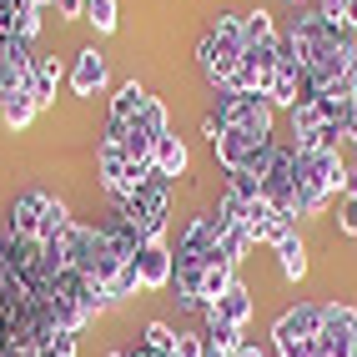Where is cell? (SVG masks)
<instances>
[{"mask_svg":"<svg viewBox=\"0 0 357 357\" xmlns=\"http://www.w3.org/2000/svg\"><path fill=\"white\" fill-rule=\"evenodd\" d=\"M292 192H297V146H282L277 141L267 172H261V197H267L277 211L292 217Z\"/></svg>","mask_w":357,"mask_h":357,"instance_id":"obj_8","label":"cell"},{"mask_svg":"<svg viewBox=\"0 0 357 357\" xmlns=\"http://www.w3.org/2000/svg\"><path fill=\"white\" fill-rule=\"evenodd\" d=\"M227 192H236L242 202H261V176L257 172H231L227 176Z\"/></svg>","mask_w":357,"mask_h":357,"instance_id":"obj_20","label":"cell"},{"mask_svg":"<svg viewBox=\"0 0 357 357\" xmlns=\"http://www.w3.org/2000/svg\"><path fill=\"white\" fill-rule=\"evenodd\" d=\"M222 131H247L257 141H277L272 126H277V106L267 96H252V91H217V106H211Z\"/></svg>","mask_w":357,"mask_h":357,"instance_id":"obj_6","label":"cell"},{"mask_svg":"<svg viewBox=\"0 0 357 357\" xmlns=\"http://www.w3.org/2000/svg\"><path fill=\"white\" fill-rule=\"evenodd\" d=\"M56 10H61L66 20H81V10H86V0H56Z\"/></svg>","mask_w":357,"mask_h":357,"instance_id":"obj_24","label":"cell"},{"mask_svg":"<svg viewBox=\"0 0 357 357\" xmlns=\"http://www.w3.org/2000/svg\"><path fill=\"white\" fill-rule=\"evenodd\" d=\"M136 272H141V292H166L172 272H176V252L166 242H146L136 252Z\"/></svg>","mask_w":357,"mask_h":357,"instance_id":"obj_9","label":"cell"},{"mask_svg":"<svg viewBox=\"0 0 357 357\" xmlns=\"http://www.w3.org/2000/svg\"><path fill=\"white\" fill-rule=\"evenodd\" d=\"M197 66L211 91H227L242 70V10H217V20L197 40Z\"/></svg>","mask_w":357,"mask_h":357,"instance_id":"obj_2","label":"cell"},{"mask_svg":"<svg viewBox=\"0 0 357 357\" xmlns=\"http://www.w3.org/2000/svg\"><path fill=\"white\" fill-rule=\"evenodd\" d=\"M347 141H352V146H357V101L347 106Z\"/></svg>","mask_w":357,"mask_h":357,"instance_id":"obj_25","label":"cell"},{"mask_svg":"<svg viewBox=\"0 0 357 357\" xmlns=\"http://www.w3.org/2000/svg\"><path fill=\"white\" fill-rule=\"evenodd\" d=\"M70 222H76V217L66 211L61 197H51V192H20V197L10 202L6 231L20 236V242H56Z\"/></svg>","mask_w":357,"mask_h":357,"instance_id":"obj_3","label":"cell"},{"mask_svg":"<svg viewBox=\"0 0 357 357\" xmlns=\"http://www.w3.org/2000/svg\"><path fill=\"white\" fill-rule=\"evenodd\" d=\"M141 347H146V352H176V327L146 322V327H141Z\"/></svg>","mask_w":357,"mask_h":357,"instance_id":"obj_19","label":"cell"},{"mask_svg":"<svg viewBox=\"0 0 357 357\" xmlns=\"http://www.w3.org/2000/svg\"><path fill=\"white\" fill-rule=\"evenodd\" d=\"M236 357H272L267 347H257V342H242V352H236Z\"/></svg>","mask_w":357,"mask_h":357,"instance_id":"obj_26","label":"cell"},{"mask_svg":"<svg viewBox=\"0 0 357 357\" xmlns=\"http://www.w3.org/2000/svg\"><path fill=\"white\" fill-rule=\"evenodd\" d=\"M337 231H342V236H357V197H342V206H337Z\"/></svg>","mask_w":357,"mask_h":357,"instance_id":"obj_22","label":"cell"},{"mask_svg":"<svg viewBox=\"0 0 357 357\" xmlns=\"http://www.w3.org/2000/svg\"><path fill=\"white\" fill-rule=\"evenodd\" d=\"M322 357H357V307L322 302Z\"/></svg>","mask_w":357,"mask_h":357,"instance_id":"obj_7","label":"cell"},{"mask_svg":"<svg viewBox=\"0 0 357 357\" xmlns=\"http://www.w3.org/2000/svg\"><path fill=\"white\" fill-rule=\"evenodd\" d=\"M146 101H151V91L141 86V81H126V86H121V91L111 96V121H136V116H141V106H146Z\"/></svg>","mask_w":357,"mask_h":357,"instance_id":"obj_16","label":"cell"},{"mask_svg":"<svg viewBox=\"0 0 357 357\" xmlns=\"http://www.w3.org/2000/svg\"><path fill=\"white\" fill-rule=\"evenodd\" d=\"M272 252H277V261H282V277H287V282H302V277H307V242H302V231L282 236V242H277Z\"/></svg>","mask_w":357,"mask_h":357,"instance_id":"obj_15","label":"cell"},{"mask_svg":"<svg viewBox=\"0 0 357 357\" xmlns=\"http://www.w3.org/2000/svg\"><path fill=\"white\" fill-rule=\"evenodd\" d=\"M277 357H322V302H297L272 322Z\"/></svg>","mask_w":357,"mask_h":357,"instance_id":"obj_5","label":"cell"},{"mask_svg":"<svg viewBox=\"0 0 357 357\" xmlns=\"http://www.w3.org/2000/svg\"><path fill=\"white\" fill-rule=\"evenodd\" d=\"M36 91H20V96H10V101H0V121H6L10 131H26L31 121H36Z\"/></svg>","mask_w":357,"mask_h":357,"instance_id":"obj_17","label":"cell"},{"mask_svg":"<svg viewBox=\"0 0 357 357\" xmlns=\"http://www.w3.org/2000/svg\"><path fill=\"white\" fill-rule=\"evenodd\" d=\"M242 327H231V322H217V317H206V357H236L242 352Z\"/></svg>","mask_w":357,"mask_h":357,"instance_id":"obj_14","label":"cell"},{"mask_svg":"<svg viewBox=\"0 0 357 357\" xmlns=\"http://www.w3.org/2000/svg\"><path fill=\"white\" fill-rule=\"evenodd\" d=\"M176 357H206V332H176Z\"/></svg>","mask_w":357,"mask_h":357,"instance_id":"obj_21","label":"cell"},{"mask_svg":"<svg viewBox=\"0 0 357 357\" xmlns=\"http://www.w3.org/2000/svg\"><path fill=\"white\" fill-rule=\"evenodd\" d=\"M252 292H247V282L236 277L231 287H227V297H217L211 307H202V317H217V322H231V327H242L247 332V322H252Z\"/></svg>","mask_w":357,"mask_h":357,"instance_id":"obj_11","label":"cell"},{"mask_svg":"<svg viewBox=\"0 0 357 357\" xmlns=\"http://www.w3.org/2000/svg\"><path fill=\"white\" fill-rule=\"evenodd\" d=\"M81 20L96 36H111L116 26H121V15H116V0H86V10H81Z\"/></svg>","mask_w":357,"mask_h":357,"instance_id":"obj_18","label":"cell"},{"mask_svg":"<svg viewBox=\"0 0 357 357\" xmlns=\"http://www.w3.org/2000/svg\"><path fill=\"white\" fill-rule=\"evenodd\" d=\"M282 45L297 56L302 76H307V86H312L317 96L337 101V106L357 101V36L347 26H332L327 15L302 6Z\"/></svg>","mask_w":357,"mask_h":357,"instance_id":"obj_1","label":"cell"},{"mask_svg":"<svg viewBox=\"0 0 357 357\" xmlns=\"http://www.w3.org/2000/svg\"><path fill=\"white\" fill-rule=\"evenodd\" d=\"M61 81H66V66H61L56 56H36V106H40V111L56 106Z\"/></svg>","mask_w":357,"mask_h":357,"instance_id":"obj_13","label":"cell"},{"mask_svg":"<svg viewBox=\"0 0 357 357\" xmlns=\"http://www.w3.org/2000/svg\"><path fill=\"white\" fill-rule=\"evenodd\" d=\"M151 166H156V176H186V166H192V151H186V141L181 136H172L166 131L161 141H156V151H151Z\"/></svg>","mask_w":357,"mask_h":357,"instance_id":"obj_12","label":"cell"},{"mask_svg":"<svg viewBox=\"0 0 357 357\" xmlns=\"http://www.w3.org/2000/svg\"><path fill=\"white\" fill-rule=\"evenodd\" d=\"M347 6H352V0H312V10L327 15L332 26H342V20H347Z\"/></svg>","mask_w":357,"mask_h":357,"instance_id":"obj_23","label":"cell"},{"mask_svg":"<svg viewBox=\"0 0 357 357\" xmlns=\"http://www.w3.org/2000/svg\"><path fill=\"white\" fill-rule=\"evenodd\" d=\"M106 76H111V66H106V51H96V45L76 51V61H70V70H66V81H70L76 96H96V91L106 86Z\"/></svg>","mask_w":357,"mask_h":357,"instance_id":"obj_10","label":"cell"},{"mask_svg":"<svg viewBox=\"0 0 357 357\" xmlns=\"http://www.w3.org/2000/svg\"><path fill=\"white\" fill-rule=\"evenodd\" d=\"M111 206H116V222L131 227L141 242H161V236H166V217H172V181H166V176H151L141 192L111 202Z\"/></svg>","mask_w":357,"mask_h":357,"instance_id":"obj_4","label":"cell"}]
</instances>
